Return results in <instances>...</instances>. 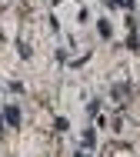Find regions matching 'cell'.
<instances>
[{
    "mask_svg": "<svg viewBox=\"0 0 140 157\" xmlns=\"http://www.w3.org/2000/svg\"><path fill=\"white\" fill-rule=\"evenodd\" d=\"M3 121H7L10 127H17L20 124V110H17V107H7V110H3Z\"/></svg>",
    "mask_w": 140,
    "mask_h": 157,
    "instance_id": "1",
    "label": "cell"
},
{
    "mask_svg": "<svg viewBox=\"0 0 140 157\" xmlns=\"http://www.w3.org/2000/svg\"><path fill=\"white\" fill-rule=\"evenodd\" d=\"M97 30H100V37H110V24H107V20H100V24H97Z\"/></svg>",
    "mask_w": 140,
    "mask_h": 157,
    "instance_id": "4",
    "label": "cell"
},
{
    "mask_svg": "<svg viewBox=\"0 0 140 157\" xmlns=\"http://www.w3.org/2000/svg\"><path fill=\"white\" fill-rule=\"evenodd\" d=\"M0 134H3V117H0Z\"/></svg>",
    "mask_w": 140,
    "mask_h": 157,
    "instance_id": "5",
    "label": "cell"
},
{
    "mask_svg": "<svg viewBox=\"0 0 140 157\" xmlns=\"http://www.w3.org/2000/svg\"><path fill=\"white\" fill-rule=\"evenodd\" d=\"M94 144H97V137H94V130H87L83 134V147H94Z\"/></svg>",
    "mask_w": 140,
    "mask_h": 157,
    "instance_id": "3",
    "label": "cell"
},
{
    "mask_svg": "<svg viewBox=\"0 0 140 157\" xmlns=\"http://www.w3.org/2000/svg\"><path fill=\"white\" fill-rule=\"evenodd\" d=\"M127 94H130V87H127V84H117V87H113V97H117V100H123Z\"/></svg>",
    "mask_w": 140,
    "mask_h": 157,
    "instance_id": "2",
    "label": "cell"
},
{
    "mask_svg": "<svg viewBox=\"0 0 140 157\" xmlns=\"http://www.w3.org/2000/svg\"><path fill=\"white\" fill-rule=\"evenodd\" d=\"M77 157H87V154H83V151H80V154H77Z\"/></svg>",
    "mask_w": 140,
    "mask_h": 157,
    "instance_id": "6",
    "label": "cell"
}]
</instances>
